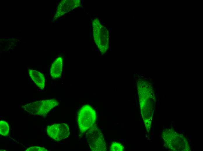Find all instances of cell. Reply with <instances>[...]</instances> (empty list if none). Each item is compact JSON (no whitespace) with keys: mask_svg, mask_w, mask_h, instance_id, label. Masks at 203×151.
I'll use <instances>...</instances> for the list:
<instances>
[{"mask_svg":"<svg viewBox=\"0 0 203 151\" xmlns=\"http://www.w3.org/2000/svg\"><path fill=\"white\" fill-rule=\"evenodd\" d=\"M9 127L8 123L3 120L0 121V134L2 136H6L9 133Z\"/></svg>","mask_w":203,"mask_h":151,"instance_id":"obj_9","label":"cell"},{"mask_svg":"<svg viewBox=\"0 0 203 151\" xmlns=\"http://www.w3.org/2000/svg\"><path fill=\"white\" fill-rule=\"evenodd\" d=\"M145 32H147V31H146V30L145 31Z\"/></svg>","mask_w":203,"mask_h":151,"instance_id":"obj_13","label":"cell"},{"mask_svg":"<svg viewBox=\"0 0 203 151\" xmlns=\"http://www.w3.org/2000/svg\"><path fill=\"white\" fill-rule=\"evenodd\" d=\"M200 1H201L200 2L201 3H202L203 2V0H200Z\"/></svg>","mask_w":203,"mask_h":151,"instance_id":"obj_11","label":"cell"},{"mask_svg":"<svg viewBox=\"0 0 203 151\" xmlns=\"http://www.w3.org/2000/svg\"><path fill=\"white\" fill-rule=\"evenodd\" d=\"M59 104L57 100L52 99L29 103L24 105L22 107L31 114L45 116Z\"/></svg>","mask_w":203,"mask_h":151,"instance_id":"obj_1","label":"cell"},{"mask_svg":"<svg viewBox=\"0 0 203 151\" xmlns=\"http://www.w3.org/2000/svg\"><path fill=\"white\" fill-rule=\"evenodd\" d=\"M94 38L95 43L102 54L107 50L108 47V33H105L106 28L100 24L98 19L96 18L93 21Z\"/></svg>","mask_w":203,"mask_h":151,"instance_id":"obj_4","label":"cell"},{"mask_svg":"<svg viewBox=\"0 0 203 151\" xmlns=\"http://www.w3.org/2000/svg\"><path fill=\"white\" fill-rule=\"evenodd\" d=\"M80 1L79 0H66L62 1L57 8L55 17L58 18L64 14L79 6Z\"/></svg>","mask_w":203,"mask_h":151,"instance_id":"obj_6","label":"cell"},{"mask_svg":"<svg viewBox=\"0 0 203 151\" xmlns=\"http://www.w3.org/2000/svg\"><path fill=\"white\" fill-rule=\"evenodd\" d=\"M77 119L80 133L83 134L94 125L96 119L95 111L90 105H84L78 112Z\"/></svg>","mask_w":203,"mask_h":151,"instance_id":"obj_2","label":"cell"},{"mask_svg":"<svg viewBox=\"0 0 203 151\" xmlns=\"http://www.w3.org/2000/svg\"><path fill=\"white\" fill-rule=\"evenodd\" d=\"M29 74L32 80L40 89H43L45 87V78L40 72L34 70H29Z\"/></svg>","mask_w":203,"mask_h":151,"instance_id":"obj_8","label":"cell"},{"mask_svg":"<svg viewBox=\"0 0 203 151\" xmlns=\"http://www.w3.org/2000/svg\"><path fill=\"white\" fill-rule=\"evenodd\" d=\"M62 66L63 60L61 57L57 58L53 62L50 70V75L53 79H56L61 76Z\"/></svg>","mask_w":203,"mask_h":151,"instance_id":"obj_7","label":"cell"},{"mask_svg":"<svg viewBox=\"0 0 203 151\" xmlns=\"http://www.w3.org/2000/svg\"><path fill=\"white\" fill-rule=\"evenodd\" d=\"M148 14L149 15V13L148 12V13H147V15H148Z\"/></svg>","mask_w":203,"mask_h":151,"instance_id":"obj_12","label":"cell"},{"mask_svg":"<svg viewBox=\"0 0 203 151\" xmlns=\"http://www.w3.org/2000/svg\"><path fill=\"white\" fill-rule=\"evenodd\" d=\"M86 138L88 145L92 151H106V145L101 130L93 125L87 132Z\"/></svg>","mask_w":203,"mask_h":151,"instance_id":"obj_3","label":"cell"},{"mask_svg":"<svg viewBox=\"0 0 203 151\" xmlns=\"http://www.w3.org/2000/svg\"><path fill=\"white\" fill-rule=\"evenodd\" d=\"M46 132L48 136L57 141L67 138L70 134L69 126L65 123L48 125L46 128Z\"/></svg>","mask_w":203,"mask_h":151,"instance_id":"obj_5","label":"cell"},{"mask_svg":"<svg viewBox=\"0 0 203 151\" xmlns=\"http://www.w3.org/2000/svg\"><path fill=\"white\" fill-rule=\"evenodd\" d=\"M26 151H48L46 148L39 146H32L27 148Z\"/></svg>","mask_w":203,"mask_h":151,"instance_id":"obj_10","label":"cell"}]
</instances>
